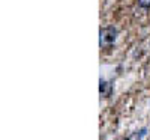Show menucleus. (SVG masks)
<instances>
[{"label": "nucleus", "instance_id": "obj_1", "mask_svg": "<svg viewBox=\"0 0 150 140\" xmlns=\"http://www.w3.org/2000/svg\"><path fill=\"white\" fill-rule=\"evenodd\" d=\"M116 36H117V29L116 27L108 26V27L101 29V32H99V45H101L102 48L112 45V42L116 41Z\"/></svg>", "mask_w": 150, "mask_h": 140}, {"label": "nucleus", "instance_id": "obj_2", "mask_svg": "<svg viewBox=\"0 0 150 140\" xmlns=\"http://www.w3.org/2000/svg\"><path fill=\"white\" fill-rule=\"evenodd\" d=\"M107 86H108V83H107V81H104V80H101V86H99V92H101L102 95H105V94H107Z\"/></svg>", "mask_w": 150, "mask_h": 140}, {"label": "nucleus", "instance_id": "obj_3", "mask_svg": "<svg viewBox=\"0 0 150 140\" xmlns=\"http://www.w3.org/2000/svg\"><path fill=\"white\" fill-rule=\"evenodd\" d=\"M138 5L141 6V8H150V0H138Z\"/></svg>", "mask_w": 150, "mask_h": 140}]
</instances>
